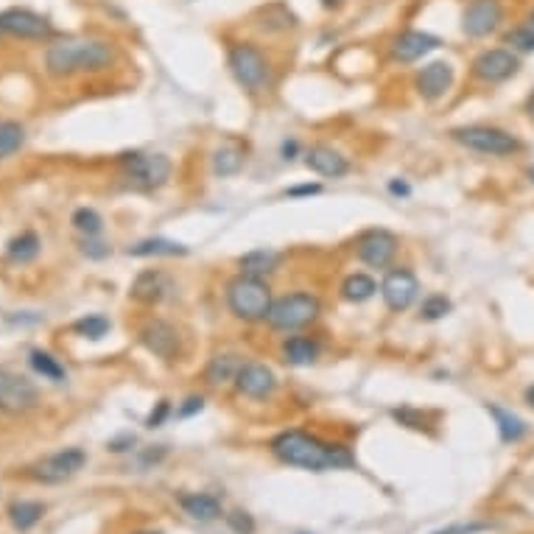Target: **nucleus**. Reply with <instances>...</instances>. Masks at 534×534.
Here are the masks:
<instances>
[{
	"instance_id": "nucleus-27",
	"label": "nucleus",
	"mask_w": 534,
	"mask_h": 534,
	"mask_svg": "<svg viewBox=\"0 0 534 534\" xmlns=\"http://www.w3.org/2000/svg\"><path fill=\"white\" fill-rule=\"evenodd\" d=\"M213 174L216 176H236L241 168H244V148L236 146V143H227V146H218L213 151Z\"/></svg>"
},
{
	"instance_id": "nucleus-22",
	"label": "nucleus",
	"mask_w": 534,
	"mask_h": 534,
	"mask_svg": "<svg viewBox=\"0 0 534 534\" xmlns=\"http://www.w3.org/2000/svg\"><path fill=\"white\" fill-rule=\"evenodd\" d=\"M244 356L238 353H218L207 361L205 367V380L210 387H227V384H236V378L244 367Z\"/></svg>"
},
{
	"instance_id": "nucleus-24",
	"label": "nucleus",
	"mask_w": 534,
	"mask_h": 534,
	"mask_svg": "<svg viewBox=\"0 0 534 534\" xmlns=\"http://www.w3.org/2000/svg\"><path fill=\"white\" fill-rule=\"evenodd\" d=\"M280 353H283V361L291 367H311L319 358V341L311 336H288L283 341Z\"/></svg>"
},
{
	"instance_id": "nucleus-41",
	"label": "nucleus",
	"mask_w": 534,
	"mask_h": 534,
	"mask_svg": "<svg viewBox=\"0 0 534 534\" xmlns=\"http://www.w3.org/2000/svg\"><path fill=\"white\" fill-rule=\"evenodd\" d=\"M82 252H85L87 257L101 260V257H106V255H109V247H106V244H101V241H96V238H85V241H82Z\"/></svg>"
},
{
	"instance_id": "nucleus-32",
	"label": "nucleus",
	"mask_w": 534,
	"mask_h": 534,
	"mask_svg": "<svg viewBox=\"0 0 534 534\" xmlns=\"http://www.w3.org/2000/svg\"><path fill=\"white\" fill-rule=\"evenodd\" d=\"M25 129L15 121H0V160H6L23 148Z\"/></svg>"
},
{
	"instance_id": "nucleus-4",
	"label": "nucleus",
	"mask_w": 534,
	"mask_h": 534,
	"mask_svg": "<svg viewBox=\"0 0 534 534\" xmlns=\"http://www.w3.org/2000/svg\"><path fill=\"white\" fill-rule=\"evenodd\" d=\"M227 65H230L233 79L252 96L263 93L272 82L269 59L252 43H230V48H227Z\"/></svg>"
},
{
	"instance_id": "nucleus-46",
	"label": "nucleus",
	"mask_w": 534,
	"mask_h": 534,
	"mask_svg": "<svg viewBox=\"0 0 534 534\" xmlns=\"http://www.w3.org/2000/svg\"><path fill=\"white\" fill-rule=\"evenodd\" d=\"M124 445H135V437H124V439H112V442H109V450H116V453H121V450H126Z\"/></svg>"
},
{
	"instance_id": "nucleus-40",
	"label": "nucleus",
	"mask_w": 534,
	"mask_h": 534,
	"mask_svg": "<svg viewBox=\"0 0 534 534\" xmlns=\"http://www.w3.org/2000/svg\"><path fill=\"white\" fill-rule=\"evenodd\" d=\"M484 529H489V526H487V523H456V526L439 529V531H434V534H479V531H484Z\"/></svg>"
},
{
	"instance_id": "nucleus-23",
	"label": "nucleus",
	"mask_w": 534,
	"mask_h": 534,
	"mask_svg": "<svg viewBox=\"0 0 534 534\" xmlns=\"http://www.w3.org/2000/svg\"><path fill=\"white\" fill-rule=\"evenodd\" d=\"M179 507L187 518H194L199 523H210L221 518V501L210 492H185L179 495Z\"/></svg>"
},
{
	"instance_id": "nucleus-8",
	"label": "nucleus",
	"mask_w": 534,
	"mask_h": 534,
	"mask_svg": "<svg viewBox=\"0 0 534 534\" xmlns=\"http://www.w3.org/2000/svg\"><path fill=\"white\" fill-rule=\"evenodd\" d=\"M85 465H87V453L82 448H65V450L45 456L43 462H36L31 468V479L43 481V484H62L73 479L79 470H85Z\"/></svg>"
},
{
	"instance_id": "nucleus-39",
	"label": "nucleus",
	"mask_w": 534,
	"mask_h": 534,
	"mask_svg": "<svg viewBox=\"0 0 534 534\" xmlns=\"http://www.w3.org/2000/svg\"><path fill=\"white\" fill-rule=\"evenodd\" d=\"M168 414H171V403L168 400H160L155 408H151V414L146 417V426L148 428H160L166 419H168Z\"/></svg>"
},
{
	"instance_id": "nucleus-31",
	"label": "nucleus",
	"mask_w": 534,
	"mask_h": 534,
	"mask_svg": "<svg viewBox=\"0 0 534 534\" xmlns=\"http://www.w3.org/2000/svg\"><path fill=\"white\" fill-rule=\"evenodd\" d=\"M36 255H40V238H36V233H31V230L28 233H20L6 247V257L12 263H31Z\"/></svg>"
},
{
	"instance_id": "nucleus-15",
	"label": "nucleus",
	"mask_w": 534,
	"mask_h": 534,
	"mask_svg": "<svg viewBox=\"0 0 534 534\" xmlns=\"http://www.w3.org/2000/svg\"><path fill=\"white\" fill-rule=\"evenodd\" d=\"M417 294H419V283H417L414 272L403 269V266L400 269H389L384 283H380V297H384L387 308L395 311V314L406 311L408 305L417 299Z\"/></svg>"
},
{
	"instance_id": "nucleus-10",
	"label": "nucleus",
	"mask_w": 534,
	"mask_h": 534,
	"mask_svg": "<svg viewBox=\"0 0 534 534\" xmlns=\"http://www.w3.org/2000/svg\"><path fill=\"white\" fill-rule=\"evenodd\" d=\"M501 23H504L501 0H470L462 15V31L470 40H484V36L499 31Z\"/></svg>"
},
{
	"instance_id": "nucleus-9",
	"label": "nucleus",
	"mask_w": 534,
	"mask_h": 534,
	"mask_svg": "<svg viewBox=\"0 0 534 534\" xmlns=\"http://www.w3.org/2000/svg\"><path fill=\"white\" fill-rule=\"evenodd\" d=\"M518 70H520V59L509 48H489L473 59V76L484 85H504L512 76H518Z\"/></svg>"
},
{
	"instance_id": "nucleus-37",
	"label": "nucleus",
	"mask_w": 534,
	"mask_h": 534,
	"mask_svg": "<svg viewBox=\"0 0 534 534\" xmlns=\"http://www.w3.org/2000/svg\"><path fill=\"white\" fill-rule=\"evenodd\" d=\"M392 417L398 419L400 426H406V428H417V431L426 428V417H423V411H417V408L403 406V408H395Z\"/></svg>"
},
{
	"instance_id": "nucleus-33",
	"label": "nucleus",
	"mask_w": 534,
	"mask_h": 534,
	"mask_svg": "<svg viewBox=\"0 0 534 534\" xmlns=\"http://www.w3.org/2000/svg\"><path fill=\"white\" fill-rule=\"evenodd\" d=\"M73 227L79 230L85 238H98L104 230V218L93 207H79L73 213Z\"/></svg>"
},
{
	"instance_id": "nucleus-51",
	"label": "nucleus",
	"mask_w": 534,
	"mask_h": 534,
	"mask_svg": "<svg viewBox=\"0 0 534 534\" xmlns=\"http://www.w3.org/2000/svg\"><path fill=\"white\" fill-rule=\"evenodd\" d=\"M529 23H531V25H534V9H531V17H529Z\"/></svg>"
},
{
	"instance_id": "nucleus-14",
	"label": "nucleus",
	"mask_w": 534,
	"mask_h": 534,
	"mask_svg": "<svg viewBox=\"0 0 534 534\" xmlns=\"http://www.w3.org/2000/svg\"><path fill=\"white\" fill-rule=\"evenodd\" d=\"M51 23L28 9L0 12V36H17V40H48Z\"/></svg>"
},
{
	"instance_id": "nucleus-29",
	"label": "nucleus",
	"mask_w": 534,
	"mask_h": 534,
	"mask_svg": "<svg viewBox=\"0 0 534 534\" xmlns=\"http://www.w3.org/2000/svg\"><path fill=\"white\" fill-rule=\"evenodd\" d=\"M28 364L36 375H43L45 380H54V384H65L67 380V369L59 364V358H54L45 350H31L28 353Z\"/></svg>"
},
{
	"instance_id": "nucleus-3",
	"label": "nucleus",
	"mask_w": 534,
	"mask_h": 534,
	"mask_svg": "<svg viewBox=\"0 0 534 534\" xmlns=\"http://www.w3.org/2000/svg\"><path fill=\"white\" fill-rule=\"evenodd\" d=\"M272 288L263 277L238 275L227 283V308L241 322H263L272 308Z\"/></svg>"
},
{
	"instance_id": "nucleus-50",
	"label": "nucleus",
	"mask_w": 534,
	"mask_h": 534,
	"mask_svg": "<svg viewBox=\"0 0 534 534\" xmlns=\"http://www.w3.org/2000/svg\"><path fill=\"white\" fill-rule=\"evenodd\" d=\"M137 534H163V531H137Z\"/></svg>"
},
{
	"instance_id": "nucleus-44",
	"label": "nucleus",
	"mask_w": 534,
	"mask_h": 534,
	"mask_svg": "<svg viewBox=\"0 0 534 534\" xmlns=\"http://www.w3.org/2000/svg\"><path fill=\"white\" fill-rule=\"evenodd\" d=\"M389 194H392V196H403V199H406V196H411V187H408L403 179H392V182H389Z\"/></svg>"
},
{
	"instance_id": "nucleus-26",
	"label": "nucleus",
	"mask_w": 534,
	"mask_h": 534,
	"mask_svg": "<svg viewBox=\"0 0 534 534\" xmlns=\"http://www.w3.org/2000/svg\"><path fill=\"white\" fill-rule=\"evenodd\" d=\"M126 255L132 257H176V255H187V247L168 241V238H146L137 241L126 249Z\"/></svg>"
},
{
	"instance_id": "nucleus-19",
	"label": "nucleus",
	"mask_w": 534,
	"mask_h": 534,
	"mask_svg": "<svg viewBox=\"0 0 534 534\" xmlns=\"http://www.w3.org/2000/svg\"><path fill=\"white\" fill-rule=\"evenodd\" d=\"M414 87L426 101H439L453 87V65L450 62H428L417 73Z\"/></svg>"
},
{
	"instance_id": "nucleus-35",
	"label": "nucleus",
	"mask_w": 534,
	"mask_h": 534,
	"mask_svg": "<svg viewBox=\"0 0 534 534\" xmlns=\"http://www.w3.org/2000/svg\"><path fill=\"white\" fill-rule=\"evenodd\" d=\"M504 43L515 54H534V25H515L512 31L504 34Z\"/></svg>"
},
{
	"instance_id": "nucleus-49",
	"label": "nucleus",
	"mask_w": 534,
	"mask_h": 534,
	"mask_svg": "<svg viewBox=\"0 0 534 534\" xmlns=\"http://www.w3.org/2000/svg\"><path fill=\"white\" fill-rule=\"evenodd\" d=\"M529 116H531V118H534V93H531V96H529Z\"/></svg>"
},
{
	"instance_id": "nucleus-2",
	"label": "nucleus",
	"mask_w": 534,
	"mask_h": 534,
	"mask_svg": "<svg viewBox=\"0 0 534 534\" xmlns=\"http://www.w3.org/2000/svg\"><path fill=\"white\" fill-rule=\"evenodd\" d=\"M112 62H116V48L96 36H65L45 51V67L56 79L76 73H98L112 67Z\"/></svg>"
},
{
	"instance_id": "nucleus-42",
	"label": "nucleus",
	"mask_w": 534,
	"mask_h": 534,
	"mask_svg": "<svg viewBox=\"0 0 534 534\" xmlns=\"http://www.w3.org/2000/svg\"><path fill=\"white\" fill-rule=\"evenodd\" d=\"M205 408V398H199V395H190L182 406H179V417H194V414H199Z\"/></svg>"
},
{
	"instance_id": "nucleus-7",
	"label": "nucleus",
	"mask_w": 534,
	"mask_h": 534,
	"mask_svg": "<svg viewBox=\"0 0 534 534\" xmlns=\"http://www.w3.org/2000/svg\"><path fill=\"white\" fill-rule=\"evenodd\" d=\"M121 171L137 190H157L171 179V160L166 155H143V151H132V155L121 157Z\"/></svg>"
},
{
	"instance_id": "nucleus-17",
	"label": "nucleus",
	"mask_w": 534,
	"mask_h": 534,
	"mask_svg": "<svg viewBox=\"0 0 534 534\" xmlns=\"http://www.w3.org/2000/svg\"><path fill=\"white\" fill-rule=\"evenodd\" d=\"M442 45L439 36L428 34V31H403L400 36H395V43H392V56L395 62H403V65H411L417 59H423L428 56L431 51H437Z\"/></svg>"
},
{
	"instance_id": "nucleus-13",
	"label": "nucleus",
	"mask_w": 534,
	"mask_h": 534,
	"mask_svg": "<svg viewBox=\"0 0 534 534\" xmlns=\"http://www.w3.org/2000/svg\"><path fill=\"white\" fill-rule=\"evenodd\" d=\"M140 345L151 356H157L166 364H174L179 358V353H182V348H179V333L166 319H148L140 327Z\"/></svg>"
},
{
	"instance_id": "nucleus-30",
	"label": "nucleus",
	"mask_w": 534,
	"mask_h": 534,
	"mask_svg": "<svg viewBox=\"0 0 534 534\" xmlns=\"http://www.w3.org/2000/svg\"><path fill=\"white\" fill-rule=\"evenodd\" d=\"M375 291H378V283L364 272H356L341 283V297H345L348 302H367L375 297Z\"/></svg>"
},
{
	"instance_id": "nucleus-16",
	"label": "nucleus",
	"mask_w": 534,
	"mask_h": 534,
	"mask_svg": "<svg viewBox=\"0 0 534 534\" xmlns=\"http://www.w3.org/2000/svg\"><path fill=\"white\" fill-rule=\"evenodd\" d=\"M236 389L249 400H269L277 389V375L260 361H247L236 378Z\"/></svg>"
},
{
	"instance_id": "nucleus-11",
	"label": "nucleus",
	"mask_w": 534,
	"mask_h": 534,
	"mask_svg": "<svg viewBox=\"0 0 534 534\" xmlns=\"http://www.w3.org/2000/svg\"><path fill=\"white\" fill-rule=\"evenodd\" d=\"M40 392L28 378L0 369V411L4 414H25L36 406Z\"/></svg>"
},
{
	"instance_id": "nucleus-28",
	"label": "nucleus",
	"mask_w": 534,
	"mask_h": 534,
	"mask_svg": "<svg viewBox=\"0 0 534 534\" xmlns=\"http://www.w3.org/2000/svg\"><path fill=\"white\" fill-rule=\"evenodd\" d=\"M43 515H45V507L40 501H15L9 507V520L17 531H31L43 520Z\"/></svg>"
},
{
	"instance_id": "nucleus-20",
	"label": "nucleus",
	"mask_w": 534,
	"mask_h": 534,
	"mask_svg": "<svg viewBox=\"0 0 534 534\" xmlns=\"http://www.w3.org/2000/svg\"><path fill=\"white\" fill-rule=\"evenodd\" d=\"M171 291H174V283H171V277H168L163 269H146V272H140V275L135 277L129 297H132L135 302H143V305H157V302H163Z\"/></svg>"
},
{
	"instance_id": "nucleus-1",
	"label": "nucleus",
	"mask_w": 534,
	"mask_h": 534,
	"mask_svg": "<svg viewBox=\"0 0 534 534\" xmlns=\"http://www.w3.org/2000/svg\"><path fill=\"white\" fill-rule=\"evenodd\" d=\"M269 450L275 459H280L288 468H302V470H345L356 465V456L345 445L325 442L308 431H283L269 442Z\"/></svg>"
},
{
	"instance_id": "nucleus-25",
	"label": "nucleus",
	"mask_w": 534,
	"mask_h": 534,
	"mask_svg": "<svg viewBox=\"0 0 534 534\" xmlns=\"http://www.w3.org/2000/svg\"><path fill=\"white\" fill-rule=\"evenodd\" d=\"M487 411L492 414L495 426H499V434H501V442L512 445V442H520L526 434H529V426L523 423V419L501 406H487Z\"/></svg>"
},
{
	"instance_id": "nucleus-21",
	"label": "nucleus",
	"mask_w": 534,
	"mask_h": 534,
	"mask_svg": "<svg viewBox=\"0 0 534 534\" xmlns=\"http://www.w3.org/2000/svg\"><path fill=\"white\" fill-rule=\"evenodd\" d=\"M283 263V255L277 249H269V247H260V249H252L247 255L238 257V269L241 275H249V277H269L280 269Z\"/></svg>"
},
{
	"instance_id": "nucleus-34",
	"label": "nucleus",
	"mask_w": 534,
	"mask_h": 534,
	"mask_svg": "<svg viewBox=\"0 0 534 534\" xmlns=\"http://www.w3.org/2000/svg\"><path fill=\"white\" fill-rule=\"evenodd\" d=\"M73 333H79V336H85V338L98 341V338H104V336L109 333V319L101 317V314H87V317H82V319H76V322H73Z\"/></svg>"
},
{
	"instance_id": "nucleus-43",
	"label": "nucleus",
	"mask_w": 534,
	"mask_h": 534,
	"mask_svg": "<svg viewBox=\"0 0 534 534\" xmlns=\"http://www.w3.org/2000/svg\"><path fill=\"white\" fill-rule=\"evenodd\" d=\"M317 194H322V185H297V187H288L286 190V196L288 199H299V196H317Z\"/></svg>"
},
{
	"instance_id": "nucleus-48",
	"label": "nucleus",
	"mask_w": 534,
	"mask_h": 534,
	"mask_svg": "<svg viewBox=\"0 0 534 534\" xmlns=\"http://www.w3.org/2000/svg\"><path fill=\"white\" fill-rule=\"evenodd\" d=\"M338 4H341V0H322V6H325V9H333V6H338Z\"/></svg>"
},
{
	"instance_id": "nucleus-5",
	"label": "nucleus",
	"mask_w": 534,
	"mask_h": 534,
	"mask_svg": "<svg viewBox=\"0 0 534 534\" xmlns=\"http://www.w3.org/2000/svg\"><path fill=\"white\" fill-rule=\"evenodd\" d=\"M319 311H322V302H319L317 294L294 291V294H286V297L272 302L266 322H269L272 330L294 333V330H302V327H308L311 322H317Z\"/></svg>"
},
{
	"instance_id": "nucleus-47",
	"label": "nucleus",
	"mask_w": 534,
	"mask_h": 534,
	"mask_svg": "<svg viewBox=\"0 0 534 534\" xmlns=\"http://www.w3.org/2000/svg\"><path fill=\"white\" fill-rule=\"evenodd\" d=\"M526 403L534 408V387H529V389H526Z\"/></svg>"
},
{
	"instance_id": "nucleus-6",
	"label": "nucleus",
	"mask_w": 534,
	"mask_h": 534,
	"mask_svg": "<svg viewBox=\"0 0 534 534\" xmlns=\"http://www.w3.org/2000/svg\"><path fill=\"white\" fill-rule=\"evenodd\" d=\"M450 137L470 148V151H479V155H487V157H512L523 148V143L509 135L507 129H499V126H484V124H473V126H456L450 129Z\"/></svg>"
},
{
	"instance_id": "nucleus-38",
	"label": "nucleus",
	"mask_w": 534,
	"mask_h": 534,
	"mask_svg": "<svg viewBox=\"0 0 534 534\" xmlns=\"http://www.w3.org/2000/svg\"><path fill=\"white\" fill-rule=\"evenodd\" d=\"M227 523H230V529L236 534H255V520L252 515L247 512H233V515H227Z\"/></svg>"
},
{
	"instance_id": "nucleus-12",
	"label": "nucleus",
	"mask_w": 534,
	"mask_h": 534,
	"mask_svg": "<svg viewBox=\"0 0 534 534\" xmlns=\"http://www.w3.org/2000/svg\"><path fill=\"white\" fill-rule=\"evenodd\" d=\"M398 236L384 230V227H378V230H367L358 244H356V255L361 263L372 266V269H387V266H392L395 255H398Z\"/></svg>"
},
{
	"instance_id": "nucleus-45",
	"label": "nucleus",
	"mask_w": 534,
	"mask_h": 534,
	"mask_svg": "<svg viewBox=\"0 0 534 534\" xmlns=\"http://www.w3.org/2000/svg\"><path fill=\"white\" fill-rule=\"evenodd\" d=\"M280 155H283V160H294V157L299 155V143H297V140H283Z\"/></svg>"
},
{
	"instance_id": "nucleus-18",
	"label": "nucleus",
	"mask_w": 534,
	"mask_h": 534,
	"mask_svg": "<svg viewBox=\"0 0 534 534\" xmlns=\"http://www.w3.org/2000/svg\"><path fill=\"white\" fill-rule=\"evenodd\" d=\"M305 166H308L314 174L319 176H327V179H341L350 174V160L341 155L338 148L333 146H325V143H317L305 151Z\"/></svg>"
},
{
	"instance_id": "nucleus-36",
	"label": "nucleus",
	"mask_w": 534,
	"mask_h": 534,
	"mask_svg": "<svg viewBox=\"0 0 534 534\" xmlns=\"http://www.w3.org/2000/svg\"><path fill=\"white\" fill-rule=\"evenodd\" d=\"M450 299L448 297H442V294H431V297H426L423 299V305H419V319H426V322H437V319H442V317H448L450 314Z\"/></svg>"
}]
</instances>
